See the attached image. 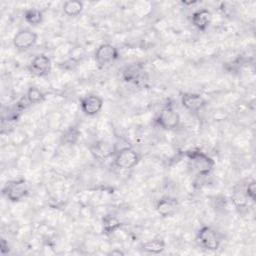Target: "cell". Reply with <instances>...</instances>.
<instances>
[{
  "mask_svg": "<svg viewBox=\"0 0 256 256\" xmlns=\"http://www.w3.org/2000/svg\"><path fill=\"white\" fill-rule=\"evenodd\" d=\"M236 208H245L248 205V198L244 191V186L236 185L233 188L232 197H231Z\"/></svg>",
  "mask_w": 256,
  "mask_h": 256,
  "instance_id": "e0dca14e",
  "label": "cell"
},
{
  "mask_svg": "<svg viewBox=\"0 0 256 256\" xmlns=\"http://www.w3.org/2000/svg\"><path fill=\"white\" fill-rule=\"evenodd\" d=\"M52 69L51 59L45 54H38L32 58L28 65V71L35 77H45Z\"/></svg>",
  "mask_w": 256,
  "mask_h": 256,
  "instance_id": "8992f818",
  "label": "cell"
},
{
  "mask_svg": "<svg viewBox=\"0 0 256 256\" xmlns=\"http://www.w3.org/2000/svg\"><path fill=\"white\" fill-rule=\"evenodd\" d=\"M3 195L13 203L24 199L29 193V186L24 178L8 181L2 189Z\"/></svg>",
  "mask_w": 256,
  "mask_h": 256,
  "instance_id": "7a4b0ae2",
  "label": "cell"
},
{
  "mask_svg": "<svg viewBox=\"0 0 256 256\" xmlns=\"http://www.w3.org/2000/svg\"><path fill=\"white\" fill-rule=\"evenodd\" d=\"M165 246L166 244L164 240L160 238H155V239H151L146 242H143L140 246V249L145 253L159 254L165 250Z\"/></svg>",
  "mask_w": 256,
  "mask_h": 256,
  "instance_id": "5bb4252c",
  "label": "cell"
},
{
  "mask_svg": "<svg viewBox=\"0 0 256 256\" xmlns=\"http://www.w3.org/2000/svg\"><path fill=\"white\" fill-rule=\"evenodd\" d=\"M140 161V154L131 147H123L115 152L114 165L117 168L128 170L134 168Z\"/></svg>",
  "mask_w": 256,
  "mask_h": 256,
  "instance_id": "3957f363",
  "label": "cell"
},
{
  "mask_svg": "<svg viewBox=\"0 0 256 256\" xmlns=\"http://www.w3.org/2000/svg\"><path fill=\"white\" fill-rule=\"evenodd\" d=\"M189 165L200 176H207L214 168L215 161L205 152L193 149L186 152Z\"/></svg>",
  "mask_w": 256,
  "mask_h": 256,
  "instance_id": "6da1fadb",
  "label": "cell"
},
{
  "mask_svg": "<svg viewBox=\"0 0 256 256\" xmlns=\"http://www.w3.org/2000/svg\"><path fill=\"white\" fill-rule=\"evenodd\" d=\"M38 35L30 29H20L13 37L12 44L18 51H26L37 42Z\"/></svg>",
  "mask_w": 256,
  "mask_h": 256,
  "instance_id": "52a82bcc",
  "label": "cell"
},
{
  "mask_svg": "<svg viewBox=\"0 0 256 256\" xmlns=\"http://www.w3.org/2000/svg\"><path fill=\"white\" fill-rule=\"evenodd\" d=\"M122 226L120 219L112 214H107L102 218V229L103 232L107 235H110L117 230H119Z\"/></svg>",
  "mask_w": 256,
  "mask_h": 256,
  "instance_id": "9a60e30c",
  "label": "cell"
},
{
  "mask_svg": "<svg viewBox=\"0 0 256 256\" xmlns=\"http://www.w3.org/2000/svg\"><path fill=\"white\" fill-rule=\"evenodd\" d=\"M26 99L30 104H40L44 101V93L36 86H30L26 92Z\"/></svg>",
  "mask_w": 256,
  "mask_h": 256,
  "instance_id": "d6986e66",
  "label": "cell"
},
{
  "mask_svg": "<svg viewBox=\"0 0 256 256\" xmlns=\"http://www.w3.org/2000/svg\"><path fill=\"white\" fill-rule=\"evenodd\" d=\"M155 121L164 130H174L180 124V115L173 107L165 106L161 109Z\"/></svg>",
  "mask_w": 256,
  "mask_h": 256,
  "instance_id": "5b68a950",
  "label": "cell"
},
{
  "mask_svg": "<svg viewBox=\"0 0 256 256\" xmlns=\"http://www.w3.org/2000/svg\"><path fill=\"white\" fill-rule=\"evenodd\" d=\"M83 9H84L83 2L77 1V0L65 1L63 6H62L63 13L68 17H77V16H79L82 13Z\"/></svg>",
  "mask_w": 256,
  "mask_h": 256,
  "instance_id": "2e32d148",
  "label": "cell"
},
{
  "mask_svg": "<svg viewBox=\"0 0 256 256\" xmlns=\"http://www.w3.org/2000/svg\"><path fill=\"white\" fill-rule=\"evenodd\" d=\"M196 239L203 249L209 251L217 250L221 243V239L218 232L209 226L201 227L197 232Z\"/></svg>",
  "mask_w": 256,
  "mask_h": 256,
  "instance_id": "277c9868",
  "label": "cell"
},
{
  "mask_svg": "<svg viewBox=\"0 0 256 256\" xmlns=\"http://www.w3.org/2000/svg\"><path fill=\"white\" fill-rule=\"evenodd\" d=\"M144 74V66L139 62L127 65L122 70V79L128 83H137Z\"/></svg>",
  "mask_w": 256,
  "mask_h": 256,
  "instance_id": "8fae6325",
  "label": "cell"
},
{
  "mask_svg": "<svg viewBox=\"0 0 256 256\" xmlns=\"http://www.w3.org/2000/svg\"><path fill=\"white\" fill-rule=\"evenodd\" d=\"M118 57V49L110 43H103L99 45L94 53L95 61L101 67L114 62Z\"/></svg>",
  "mask_w": 256,
  "mask_h": 256,
  "instance_id": "ba28073f",
  "label": "cell"
},
{
  "mask_svg": "<svg viewBox=\"0 0 256 256\" xmlns=\"http://www.w3.org/2000/svg\"><path fill=\"white\" fill-rule=\"evenodd\" d=\"M24 20L31 26H37L43 21V12L37 8H29L24 12Z\"/></svg>",
  "mask_w": 256,
  "mask_h": 256,
  "instance_id": "ac0fdd59",
  "label": "cell"
},
{
  "mask_svg": "<svg viewBox=\"0 0 256 256\" xmlns=\"http://www.w3.org/2000/svg\"><path fill=\"white\" fill-rule=\"evenodd\" d=\"M181 104L187 111L197 113L205 107L206 100L200 94L185 92L181 94Z\"/></svg>",
  "mask_w": 256,
  "mask_h": 256,
  "instance_id": "30bf717a",
  "label": "cell"
},
{
  "mask_svg": "<svg viewBox=\"0 0 256 256\" xmlns=\"http://www.w3.org/2000/svg\"><path fill=\"white\" fill-rule=\"evenodd\" d=\"M177 200L172 197H162L156 202V211L162 217H169L174 214L177 208Z\"/></svg>",
  "mask_w": 256,
  "mask_h": 256,
  "instance_id": "4fadbf2b",
  "label": "cell"
},
{
  "mask_svg": "<svg viewBox=\"0 0 256 256\" xmlns=\"http://www.w3.org/2000/svg\"><path fill=\"white\" fill-rule=\"evenodd\" d=\"M104 101L102 97L96 94H88L80 99L81 111L84 115L92 117L97 115L103 108Z\"/></svg>",
  "mask_w": 256,
  "mask_h": 256,
  "instance_id": "9c48e42d",
  "label": "cell"
},
{
  "mask_svg": "<svg viewBox=\"0 0 256 256\" xmlns=\"http://www.w3.org/2000/svg\"><path fill=\"white\" fill-rule=\"evenodd\" d=\"M244 191H245V194H246L247 198L249 200H251L252 202H255V198H256V182L254 180L249 181L247 184H245Z\"/></svg>",
  "mask_w": 256,
  "mask_h": 256,
  "instance_id": "ffe728a7",
  "label": "cell"
},
{
  "mask_svg": "<svg viewBox=\"0 0 256 256\" xmlns=\"http://www.w3.org/2000/svg\"><path fill=\"white\" fill-rule=\"evenodd\" d=\"M108 254L109 255H124V252L121 250H118V249H114V250L110 251Z\"/></svg>",
  "mask_w": 256,
  "mask_h": 256,
  "instance_id": "7402d4cb",
  "label": "cell"
},
{
  "mask_svg": "<svg viewBox=\"0 0 256 256\" xmlns=\"http://www.w3.org/2000/svg\"><path fill=\"white\" fill-rule=\"evenodd\" d=\"M0 251H1L2 254H6V253H8V251H9L8 242H6L5 239H2V240H1V243H0Z\"/></svg>",
  "mask_w": 256,
  "mask_h": 256,
  "instance_id": "44dd1931",
  "label": "cell"
},
{
  "mask_svg": "<svg viewBox=\"0 0 256 256\" xmlns=\"http://www.w3.org/2000/svg\"><path fill=\"white\" fill-rule=\"evenodd\" d=\"M212 20L211 12L206 8H201L193 12L191 17V22L200 31H205L210 25Z\"/></svg>",
  "mask_w": 256,
  "mask_h": 256,
  "instance_id": "7c38bea8",
  "label": "cell"
}]
</instances>
